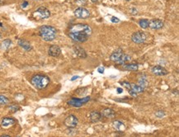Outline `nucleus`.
<instances>
[{"label": "nucleus", "mask_w": 179, "mask_h": 137, "mask_svg": "<svg viewBox=\"0 0 179 137\" xmlns=\"http://www.w3.org/2000/svg\"><path fill=\"white\" fill-rule=\"evenodd\" d=\"M147 39V35L144 32H136L133 33L131 36V40L134 43L136 44H141L144 43Z\"/></svg>", "instance_id": "39448f33"}, {"label": "nucleus", "mask_w": 179, "mask_h": 137, "mask_svg": "<svg viewBox=\"0 0 179 137\" xmlns=\"http://www.w3.org/2000/svg\"><path fill=\"white\" fill-rule=\"evenodd\" d=\"M144 88H143V87L140 86V85L134 84V83H131V89L133 90V91L136 92V93L142 92L144 91Z\"/></svg>", "instance_id": "aec40b11"}, {"label": "nucleus", "mask_w": 179, "mask_h": 137, "mask_svg": "<svg viewBox=\"0 0 179 137\" xmlns=\"http://www.w3.org/2000/svg\"><path fill=\"white\" fill-rule=\"evenodd\" d=\"M151 72L155 74V75H158V76H163V75H166L168 74V70L165 69V68L162 67L160 65H156V66H153L151 70Z\"/></svg>", "instance_id": "1a4fd4ad"}, {"label": "nucleus", "mask_w": 179, "mask_h": 137, "mask_svg": "<svg viewBox=\"0 0 179 137\" xmlns=\"http://www.w3.org/2000/svg\"><path fill=\"white\" fill-rule=\"evenodd\" d=\"M12 44V42L10 41V40H5V41H3V43H2V45H1V47L3 50H8L9 46Z\"/></svg>", "instance_id": "5701e85b"}, {"label": "nucleus", "mask_w": 179, "mask_h": 137, "mask_svg": "<svg viewBox=\"0 0 179 137\" xmlns=\"http://www.w3.org/2000/svg\"><path fill=\"white\" fill-rule=\"evenodd\" d=\"M139 85H140L143 88H145L148 85L147 79L145 77H141L140 79H139Z\"/></svg>", "instance_id": "b1692460"}, {"label": "nucleus", "mask_w": 179, "mask_h": 137, "mask_svg": "<svg viewBox=\"0 0 179 137\" xmlns=\"http://www.w3.org/2000/svg\"><path fill=\"white\" fill-rule=\"evenodd\" d=\"M39 32L42 40L45 42H52L56 37L57 30L51 26H42Z\"/></svg>", "instance_id": "f03ea898"}, {"label": "nucleus", "mask_w": 179, "mask_h": 137, "mask_svg": "<svg viewBox=\"0 0 179 137\" xmlns=\"http://www.w3.org/2000/svg\"><path fill=\"white\" fill-rule=\"evenodd\" d=\"M15 122H16V121H15L13 118L5 117L2 120L1 126H2L3 127H8L10 126H13V125L15 124Z\"/></svg>", "instance_id": "ddd939ff"}, {"label": "nucleus", "mask_w": 179, "mask_h": 137, "mask_svg": "<svg viewBox=\"0 0 179 137\" xmlns=\"http://www.w3.org/2000/svg\"><path fill=\"white\" fill-rule=\"evenodd\" d=\"M76 3H78V5H86V0H78L76 1Z\"/></svg>", "instance_id": "cd10ccee"}, {"label": "nucleus", "mask_w": 179, "mask_h": 137, "mask_svg": "<svg viewBox=\"0 0 179 137\" xmlns=\"http://www.w3.org/2000/svg\"><path fill=\"white\" fill-rule=\"evenodd\" d=\"M124 69L130 71H137L139 66L137 64H127L124 65Z\"/></svg>", "instance_id": "412c9836"}, {"label": "nucleus", "mask_w": 179, "mask_h": 137, "mask_svg": "<svg viewBox=\"0 0 179 137\" xmlns=\"http://www.w3.org/2000/svg\"><path fill=\"white\" fill-rule=\"evenodd\" d=\"M93 3H97V0H92Z\"/></svg>", "instance_id": "e433bc0d"}, {"label": "nucleus", "mask_w": 179, "mask_h": 137, "mask_svg": "<svg viewBox=\"0 0 179 137\" xmlns=\"http://www.w3.org/2000/svg\"><path fill=\"white\" fill-rule=\"evenodd\" d=\"M34 17L35 18H40V19H46L51 16V13L45 7H40L37 9L35 10L34 13Z\"/></svg>", "instance_id": "20e7f679"}, {"label": "nucleus", "mask_w": 179, "mask_h": 137, "mask_svg": "<svg viewBox=\"0 0 179 137\" xmlns=\"http://www.w3.org/2000/svg\"><path fill=\"white\" fill-rule=\"evenodd\" d=\"M48 54H50L51 56H52V57H58V56L61 54L60 48L59 47L58 45H51V47L49 48Z\"/></svg>", "instance_id": "9b49d317"}, {"label": "nucleus", "mask_w": 179, "mask_h": 137, "mask_svg": "<svg viewBox=\"0 0 179 137\" xmlns=\"http://www.w3.org/2000/svg\"><path fill=\"white\" fill-rule=\"evenodd\" d=\"M102 116L107 118H112L116 116V112L111 108H106L102 111Z\"/></svg>", "instance_id": "2eb2a0df"}, {"label": "nucleus", "mask_w": 179, "mask_h": 137, "mask_svg": "<svg viewBox=\"0 0 179 137\" xmlns=\"http://www.w3.org/2000/svg\"><path fill=\"white\" fill-rule=\"evenodd\" d=\"M74 15L76 17L80 18V19H86L90 17V12L86 8L81 7V8H78L74 10Z\"/></svg>", "instance_id": "0eeeda50"}, {"label": "nucleus", "mask_w": 179, "mask_h": 137, "mask_svg": "<svg viewBox=\"0 0 179 137\" xmlns=\"http://www.w3.org/2000/svg\"><path fill=\"white\" fill-rule=\"evenodd\" d=\"M149 23H150V22L147 19H141L139 21V25H140L141 28L143 29L148 28L149 27Z\"/></svg>", "instance_id": "4be33fe9"}, {"label": "nucleus", "mask_w": 179, "mask_h": 137, "mask_svg": "<svg viewBox=\"0 0 179 137\" xmlns=\"http://www.w3.org/2000/svg\"><path fill=\"white\" fill-rule=\"evenodd\" d=\"M131 58L130 55H128V54H123L122 55V57L119 59L118 61H116V63L117 64H126L127 62H129V61H131Z\"/></svg>", "instance_id": "f3484780"}, {"label": "nucleus", "mask_w": 179, "mask_h": 137, "mask_svg": "<svg viewBox=\"0 0 179 137\" xmlns=\"http://www.w3.org/2000/svg\"><path fill=\"white\" fill-rule=\"evenodd\" d=\"M10 109H11L13 112H16V111H17V110L19 109V107H17V106H13V107H10Z\"/></svg>", "instance_id": "c756f323"}, {"label": "nucleus", "mask_w": 179, "mask_h": 137, "mask_svg": "<svg viewBox=\"0 0 179 137\" xmlns=\"http://www.w3.org/2000/svg\"><path fill=\"white\" fill-rule=\"evenodd\" d=\"M122 92H123V89H121V88H118V89H117V92H118V93H122Z\"/></svg>", "instance_id": "f704fd0d"}, {"label": "nucleus", "mask_w": 179, "mask_h": 137, "mask_svg": "<svg viewBox=\"0 0 179 137\" xmlns=\"http://www.w3.org/2000/svg\"><path fill=\"white\" fill-rule=\"evenodd\" d=\"M125 1H131V0H125Z\"/></svg>", "instance_id": "58836bf2"}, {"label": "nucleus", "mask_w": 179, "mask_h": 137, "mask_svg": "<svg viewBox=\"0 0 179 137\" xmlns=\"http://www.w3.org/2000/svg\"><path fill=\"white\" fill-rule=\"evenodd\" d=\"M121 84H122V86H123L124 88H125V89H127L128 90L131 89V83H129V82L124 81V82H122Z\"/></svg>", "instance_id": "a878e982"}, {"label": "nucleus", "mask_w": 179, "mask_h": 137, "mask_svg": "<svg viewBox=\"0 0 179 137\" xmlns=\"http://www.w3.org/2000/svg\"><path fill=\"white\" fill-rule=\"evenodd\" d=\"M9 102V99L6 98L5 96L0 95V105H6Z\"/></svg>", "instance_id": "393cba45"}, {"label": "nucleus", "mask_w": 179, "mask_h": 137, "mask_svg": "<svg viewBox=\"0 0 179 137\" xmlns=\"http://www.w3.org/2000/svg\"><path fill=\"white\" fill-rule=\"evenodd\" d=\"M98 72L99 73H104V68H98Z\"/></svg>", "instance_id": "72a5a7b5"}, {"label": "nucleus", "mask_w": 179, "mask_h": 137, "mask_svg": "<svg viewBox=\"0 0 179 137\" xmlns=\"http://www.w3.org/2000/svg\"><path fill=\"white\" fill-rule=\"evenodd\" d=\"M130 10H131L130 12H131V13H132V14H136V13H137V10L135 9L134 8H131Z\"/></svg>", "instance_id": "473e14b6"}, {"label": "nucleus", "mask_w": 179, "mask_h": 137, "mask_svg": "<svg viewBox=\"0 0 179 137\" xmlns=\"http://www.w3.org/2000/svg\"><path fill=\"white\" fill-rule=\"evenodd\" d=\"M78 123H79V120H78V118H77L75 116H74V115L69 116V117L64 120V125L69 128L76 127Z\"/></svg>", "instance_id": "6e6552de"}, {"label": "nucleus", "mask_w": 179, "mask_h": 137, "mask_svg": "<svg viewBox=\"0 0 179 137\" xmlns=\"http://www.w3.org/2000/svg\"><path fill=\"white\" fill-rule=\"evenodd\" d=\"M129 92H130V94H131L132 97H134V98H136V97H137V93L135 92H134L133 90L129 89Z\"/></svg>", "instance_id": "c85d7f7f"}, {"label": "nucleus", "mask_w": 179, "mask_h": 137, "mask_svg": "<svg viewBox=\"0 0 179 137\" xmlns=\"http://www.w3.org/2000/svg\"><path fill=\"white\" fill-rule=\"evenodd\" d=\"M102 118V114L98 112H93L90 114V120L92 122H97L99 121Z\"/></svg>", "instance_id": "a211bd4d"}, {"label": "nucleus", "mask_w": 179, "mask_h": 137, "mask_svg": "<svg viewBox=\"0 0 179 137\" xmlns=\"http://www.w3.org/2000/svg\"><path fill=\"white\" fill-rule=\"evenodd\" d=\"M93 31L89 26L83 23H78L71 26L69 31V36L75 42H85L92 35Z\"/></svg>", "instance_id": "f257e3e1"}, {"label": "nucleus", "mask_w": 179, "mask_h": 137, "mask_svg": "<svg viewBox=\"0 0 179 137\" xmlns=\"http://www.w3.org/2000/svg\"><path fill=\"white\" fill-rule=\"evenodd\" d=\"M28 2H27V1H24V2H23V3H22V5H21V6H22V8H25L26 7H27L28 6Z\"/></svg>", "instance_id": "7c9ffc66"}, {"label": "nucleus", "mask_w": 179, "mask_h": 137, "mask_svg": "<svg viewBox=\"0 0 179 137\" xmlns=\"http://www.w3.org/2000/svg\"><path fill=\"white\" fill-rule=\"evenodd\" d=\"M89 100L90 97H85V98H83L80 99L73 98H71V100H69V101L68 102V104L70 106H73V107H81V106H83V104L87 103Z\"/></svg>", "instance_id": "423d86ee"}, {"label": "nucleus", "mask_w": 179, "mask_h": 137, "mask_svg": "<svg viewBox=\"0 0 179 137\" xmlns=\"http://www.w3.org/2000/svg\"><path fill=\"white\" fill-rule=\"evenodd\" d=\"M149 26L151 29H153V30H159V29H161L163 27V23L161 20L153 19L151 20L150 23H149Z\"/></svg>", "instance_id": "9d476101"}, {"label": "nucleus", "mask_w": 179, "mask_h": 137, "mask_svg": "<svg viewBox=\"0 0 179 137\" xmlns=\"http://www.w3.org/2000/svg\"><path fill=\"white\" fill-rule=\"evenodd\" d=\"M74 53L76 54V55L78 56V57H79V58L87 57L86 52H85V51H84L82 47L78 46V45H77V46H74Z\"/></svg>", "instance_id": "4468645a"}, {"label": "nucleus", "mask_w": 179, "mask_h": 137, "mask_svg": "<svg viewBox=\"0 0 179 137\" xmlns=\"http://www.w3.org/2000/svg\"><path fill=\"white\" fill-rule=\"evenodd\" d=\"M112 126H113V127H114L116 131H123L125 129V126L124 125V123L120 121H113Z\"/></svg>", "instance_id": "dca6fc26"}, {"label": "nucleus", "mask_w": 179, "mask_h": 137, "mask_svg": "<svg viewBox=\"0 0 179 137\" xmlns=\"http://www.w3.org/2000/svg\"><path fill=\"white\" fill-rule=\"evenodd\" d=\"M75 79H79V76H74V78H73V79H72V80H74Z\"/></svg>", "instance_id": "c9c22d12"}, {"label": "nucleus", "mask_w": 179, "mask_h": 137, "mask_svg": "<svg viewBox=\"0 0 179 137\" xmlns=\"http://www.w3.org/2000/svg\"><path fill=\"white\" fill-rule=\"evenodd\" d=\"M0 39H1V33H0Z\"/></svg>", "instance_id": "4c0bfd02"}, {"label": "nucleus", "mask_w": 179, "mask_h": 137, "mask_svg": "<svg viewBox=\"0 0 179 137\" xmlns=\"http://www.w3.org/2000/svg\"><path fill=\"white\" fill-rule=\"evenodd\" d=\"M112 23H119L120 22V20L118 18H116L115 17H112Z\"/></svg>", "instance_id": "2f4dec72"}, {"label": "nucleus", "mask_w": 179, "mask_h": 137, "mask_svg": "<svg viewBox=\"0 0 179 137\" xmlns=\"http://www.w3.org/2000/svg\"><path fill=\"white\" fill-rule=\"evenodd\" d=\"M31 83L32 85L38 89H43L48 86L50 83V79L45 75H42V74H36L32 77L31 79Z\"/></svg>", "instance_id": "7ed1b4c3"}, {"label": "nucleus", "mask_w": 179, "mask_h": 137, "mask_svg": "<svg viewBox=\"0 0 179 137\" xmlns=\"http://www.w3.org/2000/svg\"><path fill=\"white\" fill-rule=\"evenodd\" d=\"M155 115H156V117H158L161 118V117H164L165 113H164V112H163V111H162V110H159L158 112H156Z\"/></svg>", "instance_id": "bb28decb"}, {"label": "nucleus", "mask_w": 179, "mask_h": 137, "mask_svg": "<svg viewBox=\"0 0 179 137\" xmlns=\"http://www.w3.org/2000/svg\"><path fill=\"white\" fill-rule=\"evenodd\" d=\"M18 45L21 46V47H23L25 51H31L32 50V46L30 45V43L28 42H26L25 40H19L18 41Z\"/></svg>", "instance_id": "6ab92c4d"}, {"label": "nucleus", "mask_w": 179, "mask_h": 137, "mask_svg": "<svg viewBox=\"0 0 179 137\" xmlns=\"http://www.w3.org/2000/svg\"><path fill=\"white\" fill-rule=\"evenodd\" d=\"M123 54H124V52H123V51H122V49H118V50H116V51H114V52L111 54V56H110V60L116 63V62L118 61L120 58L122 57V55Z\"/></svg>", "instance_id": "f8f14e48"}]
</instances>
